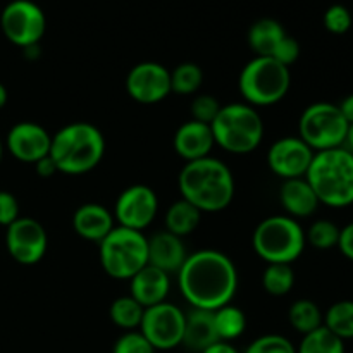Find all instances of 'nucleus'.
<instances>
[{
    "mask_svg": "<svg viewBox=\"0 0 353 353\" xmlns=\"http://www.w3.org/2000/svg\"><path fill=\"white\" fill-rule=\"evenodd\" d=\"M340 230L341 228H338V224H334L333 221L317 219L307 230L305 240L317 250H331V248L338 247Z\"/></svg>",
    "mask_w": 353,
    "mask_h": 353,
    "instance_id": "2f4dec72",
    "label": "nucleus"
},
{
    "mask_svg": "<svg viewBox=\"0 0 353 353\" xmlns=\"http://www.w3.org/2000/svg\"><path fill=\"white\" fill-rule=\"evenodd\" d=\"M202 353H240L236 350V347L230 343V341H217V343L210 345L209 348H205Z\"/></svg>",
    "mask_w": 353,
    "mask_h": 353,
    "instance_id": "79ce46f5",
    "label": "nucleus"
},
{
    "mask_svg": "<svg viewBox=\"0 0 353 353\" xmlns=\"http://www.w3.org/2000/svg\"><path fill=\"white\" fill-rule=\"evenodd\" d=\"M99 259L107 276L130 281L148 264V238L143 231L116 226L99 243Z\"/></svg>",
    "mask_w": 353,
    "mask_h": 353,
    "instance_id": "6e6552de",
    "label": "nucleus"
},
{
    "mask_svg": "<svg viewBox=\"0 0 353 353\" xmlns=\"http://www.w3.org/2000/svg\"><path fill=\"white\" fill-rule=\"evenodd\" d=\"M169 290H171V278L168 272L150 264L145 265L130 279V295L145 309L165 302Z\"/></svg>",
    "mask_w": 353,
    "mask_h": 353,
    "instance_id": "a211bd4d",
    "label": "nucleus"
},
{
    "mask_svg": "<svg viewBox=\"0 0 353 353\" xmlns=\"http://www.w3.org/2000/svg\"><path fill=\"white\" fill-rule=\"evenodd\" d=\"M176 154L186 162L200 161V159L210 157L214 145V134L210 124L199 123V121H186L176 130L174 140Z\"/></svg>",
    "mask_w": 353,
    "mask_h": 353,
    "instance_id": "f3484780",
    "label": "nucleus"
},
{
    "mask_svg": "<svg viewBox=\"0 0 353 353\" xmlns=\"http://www.w3.org/2000/svg\"><path fill=\"white\" fill-rule=\"evenodd\" d=\"M203 81V71L199 64L183 62L171 71V92L178 95H192L199 92Z\"/></svg>",
    "mask_w": 353,
    "mask_h": 353,
    "instance_id": "7c9ffc66",
    "label": "nucleus"
},
{
    "mask_svg": "<svg viewBox=\"0 0 353 353\" xmlns=\"http://www.w3.org/2000/svg\"><path fill=\"white\" fill-rule=\"evenodd\" d=\"M200 219H202V212L185 199H179L172 202L165 212V231L185 238L199 228Z\"/></svg>",
    "mask_w": 353,
    "mask_h": 353,
    "instance_id": "b1692460",
    "label": "nucleus"
},
{
    "mask_svg": "<svg viewBox=\"0 0 353 353\" xmlns=\"http://www.w3.org/2000/svg\"><path fill=\"white\" fill-rule=\"evenodd\" d=\"M323 326L340 340H353V300L334 302L324 314Z\"/></svg>",
    "mask_w": 353,
    "mask_h": 353,
    "instance_id": "bb28decb",
    "label": "nucleus"
},
{
    "mask_svg": "<svg viewBox=\"0 0 353 353\" xmlns=\"http://www.w3.org/2000/svg\"><path fill=\"white\" fill-rule=\"evenodd\" d=\"M338 250L345 259L353 262V221L340 230V240H338Z\"/></svg>",
    "mask_w": 353,
    "mask_h": 353,
    "instance_id": "58836bf2",
    "label": "nucleus"
},
{
    "mask_svg": "<svg viewBox=\"0 0 353 353\" xmlns=\"http://www.w3.org/2000/svg\"><path fill=\"white\" fill-rule=\"evenodd\" d=\"M126 92L138 103H159L171 93V71L159 62H140L126 76Z\"/></svg>",
    "mask_w": 353,
    "mask_h": 353,
    "instance_id": "4468645a",
    "label": "nucleus"
},
{
    "mask_svg": "<svg viewBox=\"0 0 353 353\" xmlns=\"http://www.w3.org/2000/svg\"><path fill=\"white\" fill-rule=\"evenodd\" d=\"M221 103L216 97L209 95V93H202V95L195 97L192 102V116L193 121H199L203 124H212L216 116L221 110Z\"/></svg>",
    "mask_w": 353,
    "mask_h": 353,
    "instance_id": "f704fd0d",
    "label": "nucleus"
},
{
    "mask_svg": "<svg viewBox=\"0 0 353 353\" xmlns=\"http://www.w3.org/2000/svg\"><path fill=\"white\" fill-rule=\"evenodd\" d=\"M112 353H155V348L140 331H126L123 336L117 338Z\"/></svg>",
    "mask_w": 353,
    "mask_h": 353,
    "instance_id": "c9c22d12",
    "label": "nucleus"
},
{
    "mask_svg": "<svg viewBox=\"0 0 353 353\" xmlns=\"http://www.w3.org/2000/svg\"><path fill=\"white\" fill-rule=\"evenodd\" d=\"M214 323H216V331L219 341H233L238 340L247 330V316L238 307L228 305L214 310Z\"/></svg>",
    "mask_w": 353,
    "mask_h": 353,
    "instance_id": "a878e982",
    "label": "nucleus"
},
{
    "mask_svg": "<svg viewBox=\"0 0 353 353\" xmlns=\"http://www.w3.org/2000/svg\"><path fill=\"white\" fill-rule=\"evenodd\" d=\"M2 155H3V141L0 138V162H2Z\"/></svg>",
    "mask_w": 353,
    "mask_h": 353,
    "instance_id": "a18cd8bd",
    "label": "nucleus"
},
{
    "mask_svg": "<svg viewBox=\"0 0 353 353\" xmlns=\"http://www.w3.org/2000/svg\"><path fill=\"white\" fill-rule=\"evenodd\" d=\"M345 148H347L348 152H352L353 154V124L348 126V133H347V138H345Z\"/></svg>",
    "mask_w": 353,
    "mask_h": 353,
    "instance_id": "37998d69",
    "label": "nucleus"
},
{
    "mask_svg": "<svg viewBox=\"0 0 353 353\" xmlns=\"http://www.w3.org/2000/svg\"><path fill=\"white\" fill-rule=\"evenodd\" d=\"M34 171H37V174L40 176V178H52L55 172H59V169L57 165H55V162L52 161L50 155H47V157L40 159V161L34 164Z\"/></svg>",
    "mask_w": 353,
    "mask_h": 353,
    "instance_id": "ea45409f",
    "label": "nucleus"
},
{
    "mask_svg": "<svg viewBox=\"0 0 353 353\" xmlns=\"http://www.w3.org/2000/svg\"><path fill=\"white\" fill-rule=\"evenodd\" d=\"M6 247L17 264L34 265L47 254V231L33 217H19L7 226Z\"/></svg>",
    "mask_w": 353,
    "mask_h": 353,
    "instance_id": "f8f14e48",
    "label": "nucleus"
},
{
    "mask_svg": "<svg viewBox=\"0 0 353 353\" xmlns=\"http://www.w3.org/2000/svg\"><path fill=\"white\" fill-rule=\"evenodd\" d=\"M7 99H9V95H7V88L2 85V83H0V109H3V107H6Z\"/></svg>",
    "mask_w": 353,
    "mask_h": 353,
    "instance_id": "c03bdc74",
    "label": "nucleus"
},
{
    "mask_svg": "<svg viewBox=\"0 0 353 353\" xmlns=\"http://www.w3.org/2000/svg\"><path fill=\"white\" fill-rule=\"evenodd\" d=\"M19 219V203L10 192L0 190V226H10Z\"/></svg>",
    "mask_w": 353,
    "mask_h": 353,
    "instance_id": "4c0bfd02",
    "label": "nucleus"
},
{
    "mask_svg": "<svg viewBox=\"0 0 353 353\" xmlns=\"http://www.w3.org/2000/svg\"><path fill=\"white\" fill-rule=\"evenodd\" d=\"M140 333L155 350H172L179 347L185 333V312L174 303L162 302L143 312Z\"/></svg>",
    "mask_w": 353,
    "mask_h": 353,
    "instance_id": "9b49d317",
    "label": "nucleus"
},
{
    "mask_svg": "<svg viewBox=\"0 0 353 353\" xmlns=\"http://www.w3.org/2000/svg\"><path fill=\"white\" fill-rule=\"evenodd\" d=\"M52 137L43 126L31 121L14 124L6 138V147L14 159L26 164H37L50 154Z\"/></svg>",
    "mask_w": 353,
    "mask_h": 353,
    "instance_id": "dca6fc26",
    "label": "nucleus"
},
{
    "mask_svg": "<svg viewBox=\"0 0 353 353\" xmlns=\"http://www.w3.org/2000/svg\"><path fill=\"white\" fill-rule=\"evenodd\" d=\"M217 341H219V336H217L212 310L192 309V312L185 314L183 347L192 352L202 353Z\"/></svg>",
    "mask_w": 353,
    "mask_h": 353,
    "instance_id": "4be33fe9",
    "label": "nucleus"
},
{
    "mask_svg": "<svg viewBox=\"0 0 353 353\" xmlns=\"http://www.w3.org/2000/svg\"><path fill=\"white\" fill-rule=\"evenodd\" d=\"M338 107H340L341 114H343V117L347 119V123L353 124V93L345 97V99L338 103Z\"/></svg>",
    "mask_w": 353,
    "mask_h": 353,
    "instance_id": "a19ab883",
    "label": "nucleus"
},
{
    "mask_svg": "<svg viewBox=\"0 0 353 353\" xmlns=\"http://www.w3.org/2000/svg\"><path fill=\"white\" fill-rule=\"evenodd\" d=\"M217 147L234 155L254 152L264 138V121L255 107L245 102L228 103L210 124Z\"/></svg>",
    "mask_w": 353,
    "mask_h": 353,
    "instance_id": "39448f33",
    "label": "nucleus"
},
{
    "mask_svg": "<svg viewBox=\"0 0 353 353\" xmlns=\"http://www.w3.org/2000/svg\"><path fill=\"white\" fill-rule=\"evenodd\" d=\"M186 248L183 238L169 233V231H157L148 238V264L161 271L178 272L185 264Z\"/></svg>",
    "mask_w": 353,
    "mask_h": 353,
    "instance_id": "6ab92c4d",
    "label": "nucleus"
},
{
    "mask_svg": "<svg viewBox=\"0 0 353 353\" xmlns=\"http://www.w3.org/2000/svg\"><path fill=\"white\" fill-rule=\"evenodd\" d=\"M323 23L324 28H326L330 33L345 34L348 33L352 28V12L348 10V7L341 6V3H333V6L327 7L326 12H324Z\"/></svg>",
    "mask_w": 353,
    "mask_h": 353,
    "instance_id": "72a5a7b5",
    "label": "nucleus"
},
{
    "mask_svg": "<svg viewBox=\"0 0 353 353\" xmlns=\"http://www.w3.org/2000/svg\"><path fill=\"white\" fill-rule=\"evenodd\" d=\"M285 34L286 31L281 23L271 19V17H264L252 24L250 31H248V43H250L252 50L257 54V57H271Z\"/></svg>",
    "mask_w": 353,
    "mask_h": 353,
    "instance_id": "5701e85b",
    "label": "nucleus"
},
{
    "mask_svg": "<svg viewBox=\"0 0 353 353\" xmlns=\"http://www.w3.org/2000/svg\"><path fill=\"white\" fill-rule=\"evenodd\" d=\"M288 321L296 333L309 334L324 324V314L314 300L300 299L292 303L288 310Z\"/></svg>",
    "mask_w": 353,
    "mask_h": 353,
    "instance_id": "393cba45",
    "label": "nucleus"
},
{
    "mask_svg": "<svg viewBox=\"0 0 353 353\" xmlns=\"http://www.w3.org/2000/svg\"><path fill=\"white\" fill-rule=\"evenodd\" d=\"M159 212V199L147 185L128 186L117 196L114 205V219L128 230L143 231L154 223Z\"/></svg>",
    "mask_w": 353,
    "mask_h": 353,
    "instance_id": "ddd939ff",
    "label": "nucleus"
},
{
    "mask_svg": "<svg viewBox=\"0 0 353 353\" xmlns=\"http://www.w3.org/2000/svg\"><path fill=\"white\" fill-rule=\"evenodd\" d=\"M179 292L193 309L217 310L231 303L238 290L234 262L223 252L205 248L188 255L178 271Z\"/></svg>",
    "mask_w": 353,
    "mask_h": 353,
    "instance_id": "f257e3e1",
    "label": "nucleus"
},
{
    "mask_svg": "<svg viewBox=\"0 0 353 353\" xmlns=\"http://www.w3.org/2000/svg\"><path fill=\"white\" fill-rule=\"evenodd\" d=\"M316 152L300 137H283L271 145L268 165L283 179L305 178Z\"/></svg>",
    "mask_w": 353,
    "mask_h": 353,
    "instance_id": "2eb2a0df",
    "label": "nucleus"
},
{
    "mask_svg": "<svg viewBox=\"0 0 353 353\" xmlns=\"http://www.w3.org/2000/svg\"><path fill=\"white\" fill-rule=\"evenodd\" d=\"M145 307H141L131 295L119 296L110 305V319L117 327L126 331H134L140 327L141 319H143Z\"/></svg>",
    "mask_w": 353,
    "mask_h": 353,
    "instance_id": "cd10ccee",
    "label": "nucleus"
},
{
    "mask_svg": "<svg viewBox=\"0 0 353 353\" xmlns=\"http://www.w3.org/2000/svg\"><path fill=\"white\" fill-rule=\"evenodd\" d=\"M296 353H347V348L343 340L331 333L327 327L321 326L312 333L303 334L296 347Z\"/></svg>",
    "mask_w": 353,
    "mask_h": 353,
    "instance_id": "c85d7f7f",
    "label": "nucleus"
},
{
    "mask_svg": "<svg viewBox=\"0 0 353 353\" xmlns=\"http://www.w3.org/2000/svg\"><path fill=\"white\" fill-rule=\"evenodd\" d=\"M181 199L200 212H221L234 199V178L223 161L214 157L186 162L178 178Z\"/></svg>",
    "mask_w": 353,
    "mask_h": 353,
    "instance_id": "f03ea898",
    "label": "nucleus"
},
{
    "mask_svg": "<svg viewBox=\"0 0 353 353\" xmlns=\"http://www.w3.org/2000/svg\"><path fill=\"white\" fill-rule=\"evenodd\" d=\"M348 126L336 103L316 102L303 109L299 119V137L314 152L333 150L345 145Z\"/></svg>",
    "mask_w": 353,
    "mask_h": 353,
    "instance_id": "1a4fd4ad",
    "label": "nucleus"
},
{
    "mask_svg": "<svg viewBox=\"0 0 353 353\" xmlns=\"http://www.w3.org/2000/svg\"><path fill=\"white\" fill-rule=\"evenodd\" d=\"M271 57L274 59V61H278L279 64L290 68V65L295 64V62L299 61L300 43L295 40V38L290 37V34H285V38L279 41L278 47L274 48V52H272Z\"/></svg>",
    "mask_w": 353,
    "mask_h": 353,
    "instance_id": "e433bc0d",
    "label": "nucleus"
},
{
    "mask_svg": "<svg viewBox=\"0 0 353 353\" xmlns=\"http://www.w3.org/2000/svg\"><path fill=\"white\" fill-rule=\"evenodd\" d=\"M245 353H296V347L281 334H264L252 341Z\"/></svg>",
    "mask_w": 353,
    "mask_h": 353,
    "instance_id": "473e14b6",
    "label": "nucleus"
},
{
    "mask_svg": "<svg viewBox=\"0 0 353 353\" xmlns=\"http://www.w3.org/2000/svg\"><path fill=\"white\" fill-rule=\"evenodd\" d=\"M0 26L10 43L26 48L40 43L47 28V19L38 3L31 0H12L3 7Z\"/></svg>",
    "mask_w": 353,
    "mask_h": 353,
    "instance_id": "9d476101",
    "label": "nucleus"
},
{
    "mask_svg": "<svg viewBox=\"0 0 353 353\" xmlns=\"http://www.w3.org/2000/svg\"><path fill=\"white\" fill-rule=\"evenodd\" d=\"M48 155L62 174H86L105 155V138L93 124L71 123L52 137Z\"/></svg>",
    "mask_w": 353,
    "mask_h": 353,
    "instance_id": "7ed1b4c3",
    "label": "nucleus"
},
{
    "mask_svg": "<svg viewBox=\"0 0 353 353\" xmlns=\"http://www.w3.org/2000/svg\"><path fill=\"white\" fill-rule=\"evenodd\" d=\"M262 286L272 296H285L295 286L292 264H268L262 274Z\"/></svg>",
    "mask_w": 353,
    "mask_h": 353,
    "instance_id": "c756f323",
    "label": "nucleus"
},
{
    "mask_svg": "<svg viewBox=\"0 0 353 353\" xmlns=\"http://www.w3.org/2000/svg\"><path fill=\"white\" fill-rule=\"evenodd\" d=\"M279 202L293 219H305L316 214L321 202L305 178L285 179L279 188Z\"/></svg>",
    "mask_w": 353,
    "mask_h": 353,
    "instance_id": "412c9836",
    "label": "nucleus"
},
{
    "mask_svg": "<svg viewBox=\"0 0 353 353\" xmlns=\"http://www.w3.org/2000/svg\"><path fill=\"white\" fill-rule=\"evenodd\" d=\"M305 179L323 205L331 209L353 205V154L345 147L316 152Z\"/></svg>",
    "mask_w": 353,
    "mask_h": 353,
    "instance_id": "20e7f679",
    "label": "nucleus"
},
{
    "mask_svg": "<svg viewBox=\"0 0 353 353\" xmlns=\"http://www.w3.org/2000/svg\"><path fill=\"white\" fill-rule=\"evenodd\" d=\"M290 68L272 57H255L241 69L238 90L245 103L252 107H268L281 102L290 92Z\"/></svg>",
    "mask_w": 353,
    "mask_h": 353,
    "instance_id": "0eeeda50",
    "label": "nucleus"
},
{
    "mask_svg": "<svg viewBox=\"0 0 353 353\" xmlns=\"http://www.w3.org/2000/svg\"><path fill=\"white\" fill-rule=\"evenodd\" d=\"M305 231L290 216H271L259 223L252 234L255 254L268 264H292L305 250Z\"/></svg>",
    "mask_w": 353,
    "mask_h": 353,
    "instance_id": "423d86ee",
    "label": "nucleus"
},
{
    "mask_svg": "<svg viewBox=\"0 0 353 353\" xmlns=\"http://www.w3.org/2000/svg\"><path fill=\"white\" fill-rule=\"evenodd\" d=\"M114 214L100 203H83L72 216V228L79 238L100 241L114 230Z\"/></svg>",
    "mask_w": 353,
    "mask_h": 353,
    "instance_id": "aec40b11",
    "label": "nucleus"
}]
</instances>
